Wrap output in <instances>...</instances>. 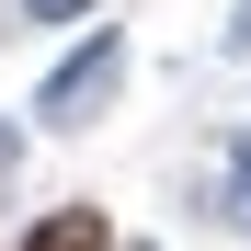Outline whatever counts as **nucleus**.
Listing matches in <instances>:
<instances>
[{
	"instance_id": "nucleus-5",
	"label": "nucleus",
	"mask_w": 251,
	"mask_h": 251,
	"mask_svg": "<svg viewBox=\"0 0 251 251\" xmlns=\"http://www.w3.org/2000/svg\"><path fill=\"white\" fill-rule=\"evenodd\" d=\"M217 46H228V57H251V0L228 12V34H217Z\"/></svg>"
},
{
	"instance_id": "nucleus-4",
	"label": "nucleus",
	"mask_w": 251,
	"mask_h": 251,
	"mask_svg": "<svg viewBox=\"0 0 251 251\" xmlns=\"http://www.w3.org/2000/svg\"><path fill=\"white\" fill-rule=\"evenodd\" d=\"M80 12H103V0H23V23H80Z\"/></svg>"
},
{
	"instance_id": "nucleus-3",
	"label": "nucleus",
	"mask_w": 251,
	"mask_h": 251,
	"mask_svg": "<svg viewBox=\"0 0 251 251\" xmlns=\"http://www.w3.org/2000/svg\"><path fill=\"white\" fill-rule=\"evenodd\" d=\"M217 217L251 228V126H228V183H217Z\"/></svg>"
},
{
	"instance_id": "nucleus-1",
	"label": "nucleus",
	"mask_w": 251,
	"mask_h": 251,
	"mask_svg": "<svg viewBox=\"0 0 251 251\" xmlns=\"http://www.w3.org/2000/svg\"><path fill=\"white\" fill-rule=\"evenodd\" d=\"M114 80H126V23H92V34H80V46L46 69L34 114H46V126H92V114L114 103Z\"/></svg>"
},
{
	"instance_id": "nucleus-2",
	"label": "nucleus",
	"mask_w": 251,
	"mask_h": 251,
	"mask_svg": "<svg viewBox=\"0 0 251 251\" xmlns=\"http://www.w3.org/2000/svg\"><path fill=\"white\" fill-rule=\"evenodd\" d=\"M23 251H114V240H103V217H92V205H57V217L34 228Z\"/></svg>"
}]
</instances>
